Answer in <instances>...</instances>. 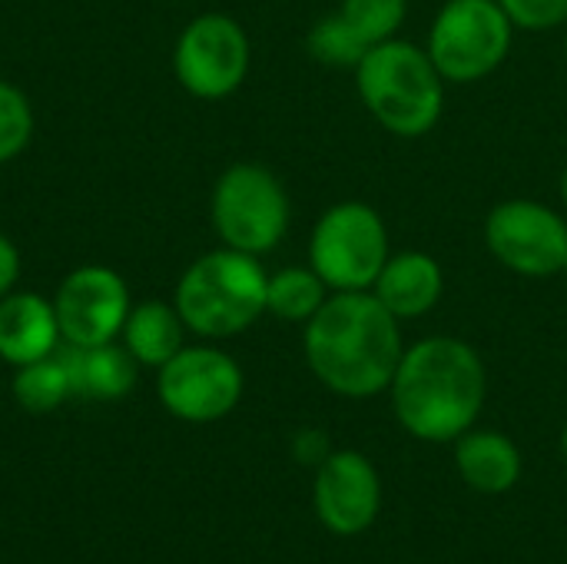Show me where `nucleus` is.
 Returning <instances> with one entry per match:
<instances>
[{"label":"nucleus","instance_id":"nucleus-1","mask_svg":"<svg viewBox=\"0 0 567 564\" xmlns=\"http://www.w3.org/2000/svg\"><path fill=\"white\" fill-rule=\"evenodd\" d=\"M302 346L312 376L346 399H372L389 389L405 352L399 319L372 289L332 293L306 322Z\"/></svg>","mask_w":567,"mask_h":564},{"label":"nucleus","instance_id":"nucleus-2","mask_svg":"<svg viewBox=\"0 0 567 564\" xmlns=\"http://www.w3.org/2000/svg\"><path fill=\"white\" fill-rule=\"evenodd\" d=\"M392 409L422 442H455L482 416L488 376L482 356L452 336H432L402 352L392 376Z\"/></svg>","mask_w":567,"mask_h":564},{"label":"nucleus","instance_id":"nucleus-3","mask_svg":"<svg viewBox=\"0 0 567 564\" xmlns=\"http://www.w3.org/2000/svg\"><path fill=\"white\" fill-rule=\"evenodd\" d=\"M269 276L259 256L239 249H213L199 256L176 283L173 306L189 332L206 339H229L246 332L266 312Z\"/></svg>","mask_w":567,"mask_h":564},{"label":"nucleus","instance_id":"nucleus-4","mask_svg":"<svg viewBox=\"0 0 567 564\" xmlns=\"http://www.w3.org/2000/svg\"><path fill=\"white\" fill-rule=\"evenodd\" d=\"M355 83L369 113L395 136H425L442 116L445 80L415 43H375L355 66Z\"/></svg>","mask_w":567,"mask_h":564},{"label":"nucleus","instance_id":"nucleus-5","mask_svg":"<svg viewBox=\"0 0 567 564\" xmlns=\"http://www.w3.org/2000/svg\"><path fill=\"white\" fill-rule=\"evenodd\" d=\"M209 216L223 246L262 256L276 249L289 229V196L266 166L236 163L216 180Z\"/></svg>","mask_w":567,"mask_h":564},{"label":"nucleus","instance_id":"nucleus-6","mask_svg":"<svg viewBox=\"0 0 567 564\" xmlns=\"http://www.w3.org/2000/svg\"><path fill=\"white\" fill-rule=\"evenodd\" d=\"M389 263V229L365 203L326 209L309 239V266L332 293L372 289Z\"/></svg>","mask_w":567,"mask_h":564},{"label":"nucleus","instance_id":"nucleus-7","mask_svg":"<svg viewBox=\"0 0 567 564\" xmlns=\"http://www.w3.org/2000/svg\"><path fill=\"white\" fill-rule=\"evenodd\" d=\"M515 23L498 0H449L429 33V57L442 80L475 83L495 73L512 50Z\"/></svg>","mask_w":567,"mask_h":564},{"label":"nucleus","instance_id":"nucleus-8","mask_svg":"<svg viewBox=\"0 0 567 564\" xmlns=\"http://www.w3.org/2000/svg\"><path fill=\"white\" fill-rule=\"evenodd\" d=\"M173 73L196 100H223L236 93L249 73V37L226 13L189 20L173 47Z\"/></svg>","mask_w":567,"mask_h":564},{"label":"nucleus","instance_id":"nucleus-9","mask_svg":"<svg viewBox=\"0 0 567 564\" xmlns=\"http://www.w3.org/2000/svg\"><path fill=\"white\" fill-rule=\"evenodd\" d=\"M159 402L183 422H216L243 399V369L213 346H183L156 376Z\"/></svg>","mask_w":567,"mask_h":564},{"label":"nucleus","instance_id":"nucleus-10","mask_svg":"<svg viewBox=\"0 0 567 564\" xmlns=\"http://www.w3.org/2000/svg\"><path fill=\"white\" fill-rule=\"evenodd\" d=\"M485 243L512 273L548 279L565 269L567 223L535 199H508L488 213Z\"/></svg>","mask_w":567,"mask_h":564},{"label":"nucleus","instance_id":"nucleus-11","mask_svg":"<svg viewBox=\"0 0 567 564\" xmlns=\"http://www.w3.org/2000/svg\"><path fill=\"white\" fill-rule=\"evenodd\" d=\"M56 322L66 346L116 342L133 309L126 279L110 266L73 269L53 296Z\"/></svg>","mask_w":567,"mask_h":564},{"label":"nucleus","instance_id":"nucleus-12","mask_svg":"<svg viewBox=\"0 0 567 564\" xmlns=\"http://www.w3.org/2000/svg\"><path fill=\"white\" fill-rule=\"evenodd\" d=\"M382 505V482L362 452H332L316 469V512L336 535L365 532Z\"/></svg>","mask_w":567,"mask_h":564},{"label":"nucleus","instance_id":"nucleus-13","mask_svg":"<svg viewBox=\"0 0 567 564\" xmlns=\"http://www.w3.org/2000/svg\"><path fill=\"white\" fill-rule=\"evenodd\" d=\"M63 342L53 299L13 289L0 299V359L17 366L56 356V346Z\"/></svg>","mask_w":567,"mask_h":564},{"label":"nucleus","instance_id":"nucleus-14","mask_svg":"<svg viewBox=\"0 0 567 564\" xmlns=\"http://www.w3.org/2000/svg\"><path fill=\"white\" fill-rule=\"evenodd\" d=\"M442 266L429 253H399L382 266L372 293L402 322L419 319L442 299Z\"/></svg>","mask_w":567,"mask_h":564},{"label":"nucleus","instance_id":"nucleus-15","mask_svg":"<svg viewBox=\"0 0 567 564\" xmlns=\"http://www.w3.org/2000/svg\"><path fill=\"white\" fill-rule=\"evenodd\" d=\"M73 382V396L96 399V402H116L136 386L140 362L126 352V346L103 342V346H70L63 356Z\"/></svg>","mask_w":567,"mask_h":564},{"label":"nucleus","instance_id":"nucleus-16","mask_svg":"<svg viewBox=\"0 0 567 564\" xmlns=\"http://www.w3.org/2000/svg\"><path fill=\"white\" fill-rule=\"evenodd\" d=\"M455 442V465L468 489L482 495H502L522 479V455L508 435L468 429Z\"/></svg>","mask_w":567,"mask_h":564},{"label":"nucleus","instance_id":"nucleus-17","mask_svg":"<svg viewBox=\"0 0 567 564\" xmlns=\"http://www.w3.org/2000/svg\"><path fill=\"white\" fill-rule=\"evenodd\" d=\"M186 322L176 306L169 302H140L130 309L123 322V346L126 352L150 369H163L183 349Z\"/></svg>","mask_w":567,"mask_h":564},{"label":"nucleus","instance_id":"nucleus-18","mask_svg":"<svg viewBox=\"0 0 567 564\" xmlns=\"http://www.w3.org/2000/svg\"><path fill=\"white\" fill-rule=\"evenodd\" d=\"M326 299H329V286L312 266L279 269L276 276H269V286H266V312L286 322H309L322 309Z\"/></svg>","mask_w":567,"mask_h":564},{"label":"nucleus","instance_id":"nucleus-19","mask_svg":"<svg viewBox=\"0 0 567 564\" xmlns=\"http://www.w3.org/2000/svg\"><path fill=\"white\" fill-rule=\"evenodd\" d=\"M10 392L17 399L20 409L43 416L60 409L70 396H73V382H70V369L63 362V356H47L27 366H17V376L10 382Z\"/></svg>","mask_w":567,"mask_h":564},{"label":"nucleus","instance_id":"nucleus-20","mask_svg":"<svg viewBox=\"0 0 567 564\" xmlns=\"http://www.w3.org/2000/svg\"><path fill=\"white\" fill-rule=\"evenodd\" d=\"M309 53L326 63V66H339V70H355L362 63V57L372 50L346 20L342 13H332L326 20H319L312 30H309Z\"/></svg>","mask_w":567,"mask_h":564},{"label":"nucleus","instance_id":"nucleus-21","mask_svg":"<svg viewBox=\"0 0 567 564\" xmlns=\"http://www.w3.org/2000/svg\"><path fill=\"white\" fill-rule=\"evenodd\" d=\"M339 13L369 47H375L399 33L409 13V0H342Z\"/></svg>","mask_w":567,"mask_h":564},{"label":"nucleus","instance_id":"nucleus-22","mask_svg":"<svg viewBox=\"0 0 567 564\" xmlns=\"http://www.w3.org/2000/svg\"><path fill=\"white\" fill-rule=\"evenodd\" d=\"M33 136V110L20 86L0 80V166L17 160Z\"/></svg>","mask_w":567,"mask_h":564},{"label":"nucleus","instance_id":"nucleus-23","mask_svg":"<svg viewBox=\"0 0 567 564\" xmlns=\"http://www.w3.org/2000/svg\"><path fill=\"white\" fill-rule=\"evenodd\" d=\"M522 30H555L567 23V0H498Z\"/></svg>","mask_w":567,"mask_h":564},{"label":"nucleus","instance_id":"nucleus-24","mask_svg":"<svg viewBox=\"0 0 567 564\" xmlns=\"http://www.w3.org/2000/svg\"><path fill=\"white\" fill-rule=\"evenodd\" d=\"M292 452H296V459H299L302 465H316V469L332 455V452H329V439H326L322 432H316V429L299 432V435H296Z\"/></svg>","mask_w":567,"mask_h":564},{"label":"nucleus","instance_id":"nucleus-25","mask_svg":"<svg viewBox=\"0 0 567 564\" xmlns=\"http://www.w3.org/2000/svg\"><path fill=\"white\" fill-rule=\"evenodd\" d=\"M17 279H20V253L17 246L0 233V299L7 293L17 289Z\"/></svg>","mask_w":567,"mask_h":564},{"label":"nucleus","instance_id":"nucleus-26","mask_svg":"<svg viewBox=\"0 0 567 564\" xmlns=\"http://www.w3.org/2000/svg\"><path fill=\"white\" fill-rule=\"evenodd\" d=\"M561 196H565V206H567V170H565V176H561Z\"/></svg>","mask_w":567,"mask_h":564},{"label":"nucleus","instance_id":"nucleus-27","mask_svg":"<svg viewBox=\"0 0 567 564\" xmlns=\"http://www.w3.org/2000/svg\"><path fill=\"white\" fill-rule=\"evenodd\" d=\"M561 449H565V459H567V425H565V435H561Z\"/></svg>","mask_w":567,"mask_h":564},{"label":"nucleus","instance_id":"nucleus-28","mask_svg":"<svg viewBox=\"0 0 567 564\" xmlns=\"http://www.w3.org/2000/svg\"><path fill=\"white\" fill-rule=\"evenodd\" d=\"M561 273H565V276H567V259H565V269H561Z\"/></svg>","mask_w":567,"mask_h":564},{"label":"nucleus","instance_id":"nucleus-29","mask_svg":"<svg viewBox=\"0 0 567 564\" xmlns=\"http://www.w3.org/2000/svg\"><path fill=\"white\" fill-rule=\"evenodd\" d=\"M565 50H567V37H565Z\"/></svg>","mask_w":567,"mask_h":564}]
</instances>
